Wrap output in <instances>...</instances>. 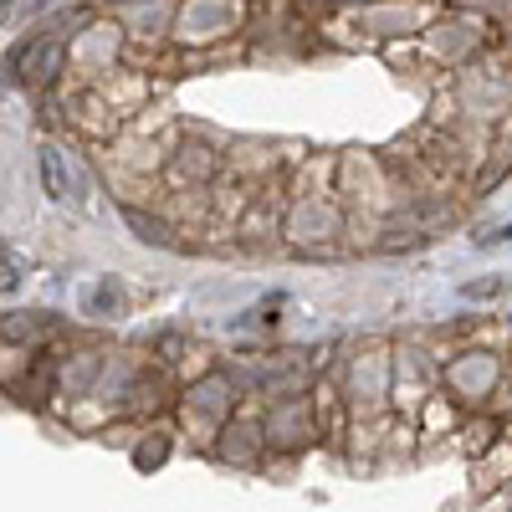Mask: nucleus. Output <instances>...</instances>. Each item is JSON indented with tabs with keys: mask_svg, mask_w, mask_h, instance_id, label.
<instances>
[{
	"mask_svg": "<svg viewBox=\"0 0 512 512\" xmlns=\"http://www.w3.org/2000/svg\"><path fill=\"white\" fill-rule=\"evenodd\" d=\"M436 379H441V390H446L451 400L477 405V400H487L497 384H502V359L472 349V354H456L446 369H436Z\"/></svg>",
	"mask_w": 512,
	"mask_h": 512,
	"instance_id": "1",
	"label": "nucleus"
},
{
	"mask_svg": "<svg viewBox=\"0 0 512 512\" xmlns=\"http://www.w3.org/2000/svg\"><path fill=\"white\" fill-rule=\"evenodd\" d=\"M16 67H21V82H31V88H52V82L67 72V41H62V36H36V41H26L21 57H16Z\"/></svg>",
	"mask_w": 512,
	"mask_h": 512,
	"instance_id": "2",
	"label": "nucleus"
},
{
	"mask_svg": "<svg viewBox=\"0 0 512 512\" xmlns=\"http://www.w3.org/2000/svg\"><path fill=\"white\" fill-rule=\"evenodd\" d=\"M236 21H241V11L231 0H190L180 11V31L200 26V36H226V31H236Z\"/></svg>",
	"mask_w": 512,
	"mask_h": 512,
	"instance_id": "3",
	"label": "nucleus"
},
{
	"mask_svg": "<svg viewBox=\"0 0 512 512\" xmlns=\"http://www.w3.org/2000/svg\"><path fill=\"white\" fill-rule=\"evenodd\" d=\"M221 175V154L210 149V144H200V139H185L180 149H175V180H195V185H210Z\"/></svg>",
	"mask_w": 512,
	"mask_h": 512,
	"instance_id": "4",
	"label": "nucleus"
},
{
	"mask_svg": "<svg viewBox=\"0 0 512 512\" xmlns=\"http://www.w3.org/2000/svg\"><path fill=\"white\" fill-rule=\"evenodd\" d=\"M41 185H47L52 200H77V180H72V169H67V154L57 144L41 149Z\"/></svg>",
	"mask_w": 512,
	"mask_h": 512,
	"instance_id": "5",
	"label": "nucleus"
},
{
	"mask_svg": "<svg viewBox=\"0 0 512 512\" xmlns=\"http://www.w3.org/2000/svg\"><path fill=\"white\" fill-rule=\"evenodd\" d=\"M118 308H123V292H118L113 277H103V282L88 292V313H118Z\"/></svg>",
	"mask_w": 512,
	"mask_h": 512,
	"instance_id": "6",
	"label": "nucleus"
},
{
	"mask_svg": "<svg viewBox=\"0 0 512 512\" xmlns=\"http://www.w3.org/2000/svg\"><path fill=\"white\" fill-rule=\"evenodd\" d=\"M16 287H21V262L0 246V292H16Z\"/></svg>",
	"mask_w": 512,
	"mask_h": 512,
	"instance_id": "7",
	"label": "nucleus"
},
{
	"mask_svg": "<svg viewBox=\"0 0 512 512\" xmlns=\"http://www.w3.org/2000/svg\"><path fill=\"white\" fill-rule=\"evenodd\" d=\"M507 292V282L502 277H492V282H472V287H466V297H472V303H477V297H502Z\"/></svg>",
	"mask_w": 512,
	"mask_h": 512,
	"instance_id": "8",
	"label": "nucleus"
}]
</instances>
